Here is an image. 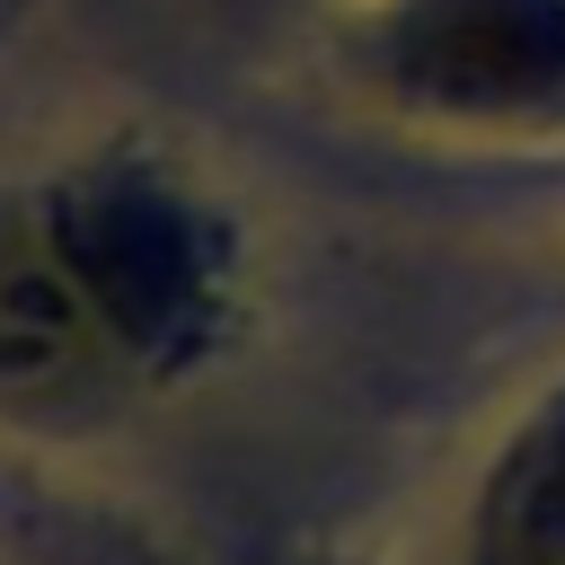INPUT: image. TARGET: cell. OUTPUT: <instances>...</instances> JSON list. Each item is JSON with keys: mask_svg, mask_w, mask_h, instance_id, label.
<instances>
[{"mask_svg": "<svg viewBox=\"0 0 565 565\" xmlns=\"http://www.w3.org/2000/svg\"><path fill=\"white\" fill-rule=\"evenodd\" d=\"M71 282L106 318L115 353L141 371H177L221 335L230 309V247L221 221L141 159H88L35 194Z\"/></svg>", "mask_w": 565, "mask_h": 565, "instance_id": "1", "label": "cell"}, {"mask_svg": "<svg viewBox=\"0 0 565 565\" xmlns=\"http://www.w3.org/2000/svg\"><path fill=\"white\" fill-rule=\"evenodd\" d=\"M362 79L441 132H565V0H380Z\"/></svg>", "mask_w": 565, "mask_h": 565, "instance_id": "2", "label": "cell"}, {"mask_svg": "<svg viewBox=\"0 0 565 565\" xmlns=\"http://www.w3.org/2000/svg\"><path fill=\"white\" fill-rule=\"evenodd\" d=\"M132 362L115 353L106 318L71 282L35 203H0V415H79L124 388Z\"/></svg>", "mask_w": 565, "mask_h": 565, "instance_id": "3", "label": "cell"}, {"mask_svg": "<svg viewBox=\"0 0 565 565\" xmlns=\"http://www.w3.org/2000/svg\"><path fill=\"white\" fill-rule=\"evenodd\" d=\"M477 565H565V388L503 441L477 512Z\"/></svg>", "mask_w": 565, "mask_h": 565, "instance_id": "4", "label": "cell"}]
</instances>
